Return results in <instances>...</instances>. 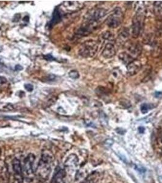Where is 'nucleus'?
<instances>
[{
    "mask_svg": "<svg viewBox=\"0 0 162 183\" xmlns=\"http://www.w3.org/2000/svg\"><path fill=\"white\" fill-rule=\"evenodd\" d=\"M155 96L157 97V98H159V97L162 96V93L159 92V91H157L155 93Z\"/></svg>",
    "mask_w": 162,
    "mask_h": 183,
    "instance_id": "aec40b11",
    "label": "nucleus"
},
{
    "mask_svg": "<svg viewBox=\"0 0 162 183\" xmlns=\"http://www.w3.org/2000/svg\"><path fill=\"white\" fill-rule=\"evenodd\" d=\"M22 69H23V67L20 66V65H16V66L15 67V70H21Z\"/></svg>",
    "mask_w": 162,
    "mask_h": 183,
    "instance_id": "412c9836",
    "label": "nucleus"
},
{
    "mask_svg": "<svg viewBox=\"0 0 162 183\" xmlns=\"http://www.w3.org/2000/svg\"><path fill=\"white\" fill-rule=\"evenodd\" d=\"M53 163V158L51 154L48 152L43 153L35 170V175L38 178L42 181H45L49 178L52 171Z\"/></svg>",
    "mask_w": 162,
    "mask_h": 183,
    "instance_id": "f257e3e1",
    "label": "nucleus"
},
{
    "mask_svg": "<svg viewBox=\"0 0 162 183\" xmlns=\"http://www.w3.org/2000/svg\"><path fill=\"white\" fill-rule=\"evenodd\" d=\"M123 13L121 8L116 7L106 20V24L111 28H116L122 23L123 20Z\"/></svg>",
    "mask_w": 162,
    "mask_h": 183,
    "instance_id": "20e7f679",
    "label": "nucleus"
},
{
    "mask_svg": "<svg viewBox=\"0 0 162 183\" xmlns=\"http://www.w3.org/2000/svg\"><path fill=\"white\" fill-rule=\"evenodd\" d=\"M29 17H25V18H24V19H23V21H25L26 22H28L29 21Z\"/></svg>",
    "mask_w": 162,
    "mask_h": 183,
    "instance_id": "4be33fe9",
    "label": "nucleus"
},
{
    "mask_svg": "<svg viewBox=\"0 0 162 183\" xmlns=\"http://www.w3.org/2000/svg\"><path fill=\"white\" fill-rule=\"evenodd\" d=\"M78 164V158L75 154H71L70 156L67 158L66 161H65V167L69 168V169H72L76 167Z\"/></svg>",
    "mask_w": 162,
    "mask_h": 183,
    "instance_id": "9d476101",
    "label": "nucleus"
},
{
    "mask_svg": "<svg viewBox=\"0 0 162 183\" xmlns=\"http://www.w3.org/2000/svg\"><path fill=\"white\" fill-rule=\"evenodd\" d=\"M134 168H135V169L136 170L139 171V172L141 173H144L145 171H146V169H145L144 167H141V166L135 165L134 166Z\"/></svg>",
    "mask_w": 162,
    "mask_h": 183,
    "instance_id": "2eb2a0df",
    "label": "nucleus"
},
{
    "mask_svg": "<svg viewBox=\"0 0 162 183\" xmlns=\"http://www.w3.org/2000/svg\"><path fill=\"white\" fill-rule=\"evenodd\" d=\"M141 68V63L138 60H133L128 63L127 65V74L130 76H133L138 73Z\"/></svg>",
    "mask_w": 162,
    "mask_h": 183,
    "instance_id": "6e6552de",
    "label": "nucleus"
},
{
    "mask_svg": "<svg viewBox=\"0 0 162 183\" xmlns=\"http://www.w3.org/2000/svg\"><path fill=\"white\" fill-rule=\"evenodd\" d=\"M69 76L72 79H77L79 77V74L77 71L76 70H71L69 73Z\"/></svg>",
    "mask_w": 162,
    "mask_h": 183,
    "instance_id": "4468645a",
    "label": "nucleus"
},
{
    "mask_svg": "<svg viewBox=\"0 0 162 183\" xmlns=\"http://www.w3.org/2000/svg\"><path fill=\"white\" fill-rule=\"evenodd\" d=\"M44 59H46V61H53L55 60V59L54 58V57L53 56H52L50 55H47L44 56Z\"/></svg>",
    "mask_w": 162,
    "mask_h": 183,
    "instance_id": "f3484780",
    "label": "nucleus"
},
{
    "mask_svg": "<svg viewBox=\"0 0 162 183\" xmlns=\"http://www.w3.org/2000/svg\"><path fill=\"white\" fill-rule=\"evenodd\" d=\"M107 14V10L104 9H96L92 12H88L86 17V21L98 23L99 20L102 19Z\"/></svg>",
    "mask_w": 162,
    "mask_h": 183,
    "instance_id": "39448f33",
    "label": "nucleus"
},
{
    "mask_svg": "<svg viewBox=\"0 0 162 183\" xmlns=\"http://www.w3.org/2000/svg\"><path fill=\"white\" fill-rule=\"evenodd\" d=\"M12 168L14 170L15 177L18 182H21L23 178V171H22V165L21 162L18 159H15L12 162Z\"/></svg>",
    "mask_w": 162,
    "mask_h": 183,
    "instance_id": "0eeeda50",
    "label": "nucleus"
},
{
    "mask_svg": "<svg viewBox=\"0 0 162 183\" xmlns=\"http://www.w3.org/2000/svg\"><path fill=\"white\" fill-rule=\"evenodd\" d=\"M144 131H145V128H144V127L140 126L138 128V131H139V133H141V134L143 133V132H144Z\"/></svg>",
    "mask_w": 162,
    "mask_h": 183,
    "instance_id": "6ab92c4d",
    "label": "nucleus"
},
{
    "mask_svg": "<svg viewBox=\"0 0 162 183\" xmlns=\"http://www.w3.org/2000/svg\"><path fill=\"white\" fill-rule=\"evenodd\" d=\"M25 88L26 89V90L27 91H32L33 89V87L32 84H26L25 85Z\"/></svg>",
    "mask_w": 162,
    "mask_h": 183,
    "instance_id": "dca6fc26",
    "label": "nucleus"
},
{
    "mask_svg": "<svg viewBox=\"0 0 162 183\" xmlns=\"http://www.w3.org/2000/svg\"><path fill=\"white\" fill-rule=\"evenodd\" d=\"M98 49L97 43L94 41H86L80 48L79 55L84 57H91L95 55Z\"/></svg>",
    "mask_w": 162,
    "mask_h": 183,
    "instance_id": "7ed1b4c3",
    "label": "nucleus"
},
{
    "mask_svg": "<svg viewBox=\"0 0 162 183\" xmlns=\"http://www.w3.org/2000/svg\"><path fill=\"white\" fill-rule=\"evenodd\" d=\"M161 142H162V139H161Z\"/></svg>",
    "mask_w": 162,
    "mask_h": 183,
    "instance_id": "5701e85b",
    "label": "nucleus"
},
{
    "mask_svg": "<svg viewBox=\"0 0 162 183\" xmlns=\"http://www.w3.org/2000/svg\"><path fill=\"white\" fill-rule=\"evenodd\" d=\"M35 157L32 153L27 155L23 160L22 165L23 178L27 182H30L32 180L33 176L35 174V169L34 167Z\"/></svg>",
    "mask_w": 162,
    "mask_h": 183,
    "instance_id": "f03ea898",
    "label": "nucleus"
},
{
    "mask_svg": "<svg viewBox=\"0 0 162 183\" xmlns=\"http://www.w3.org/2000/svg\"><path fill=\"white\" fill-rule=\"evenodd\" d=\"M116 54V50L114 45L111 44H107L102 51V56L105 59H110Z\"/></svg>",
    "mask_w": 162,
    "mask_h": 183,
    "instance_id": "1a4fd4ad",
    "label": "nucleus"
},
{
    "mask_svg": "<svg viewBox=\"0 0 162 183\" xmlns=\"http://www.w3.org/2000/svg\"><path fill=\"white\" fill-rule=\"evenodd\" d=\"M141 31V23L139 20H135L133 21V25H132V35L134 37H137L138 36Z\"/></svg>",
    "mask_w": 162,
    "mask_h": 183,
    "instance_id": "f8f14e48",
    "label": "nucleus"
},
{
    "mask_svg": "<svg viewBox=\"0 0 162 183\" xmlns=\"http://www.w3.org/2000/svg\"><path fill=\"white\" fill-rule=\"evenodd\" d=\"M6 82H7V79H5L4 77H3V76H1V77H0V84L5 83Z\"/></svg>",
    "mask_w": 162,
    "mask_h": 183,
    "instance_id": "a211bd4d",
    "label": "nucleus"
},
{
    "mask_svg": "<svg viewBox=\"0 0 162 183\" xmlns=\"http://www.w3.org/2000/svg\"><path fill=\"white\" fill-rule=\"evenodd\" d=\"M66 170L63 168L58 167L55 169L54 173L53 178H52V183H64V180L66 177Z\"/></svg>",
    "mask_w": 162,
    "mask_h": 183,
    "instance_id": "423d86ee",
    "label": "nucleus"
},
{
    "mask_svg": "<svg viewBox=\"0 0 162 183\" xmlns=\"http://www.w3.org/2000/svg\"><path fill=\"white\" fill-rule=\"evenodd\" d=\"M149 109H150L149 105H148V104L144 103V104H143L141 106V112H142L143 114H144L148 113V112L149 110Z\"/></svg>",
    "mask_w": 162,
    "mask_h": 183,
    "instance_id": "ddd939ff",
    "label": "nucleus"
},
{
    "mask_svg": "<svg viewBox=\"0 0 162 183\" xmlns=\"http://www.w3.org/2000/svg\"><path fill=\"white\" fill-rule=\"evenodd\" d=\"M61 20V15L60 13L59 12V9L56 7L54 10V12L53 13V17H52V19L51 20V21H49V24H48V26H49V28L53 27L54 25H55V24H57V23H59Z\"/></svg>",
    "mask_w": 162,
    "mask_h": 183,
    "instance_id": "9b49d317",
    "label": "nucleus"
}]
</instances>
